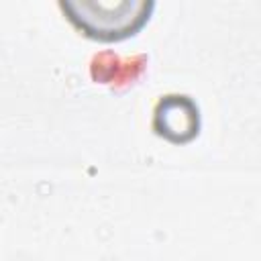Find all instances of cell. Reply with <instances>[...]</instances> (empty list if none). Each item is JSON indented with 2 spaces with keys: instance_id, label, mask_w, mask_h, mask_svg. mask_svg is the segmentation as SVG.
<instances>
[{
  "instance_id": "3",
  "label": "cell",
  "mask_w": 261,
  "mask_h": 261,
  "mask_svg": "<svg viewBox=\"0 0 261 261\" xmlns=\"http://www.w3.org/2000/svg\"><path fill=\"white\" fill-rule=\"evenodd\" d=\"M145 65H147L145 55L120 57L112 51H104L92 57L90 73L100 84H110L112 88H126L141 77Z\"/></svg>"
},
{
  "instance_id": "1",
  "label": "cell",
  "mask_w": 261,
  "mask_h": 261,
  "mask_svg": "<svg viewBox=\"0 0 261 261\" xmlns=\"http://www.w3.org/2000/svg\"><path fill=\"white\" fill-rule=\"evenodd\" d=\"M67 20L88 39L112 43L137 35L151 12L153 0H59Z\"/></svg>"
},
{
  "instance_id": "2",
  "label": "cell",
  "mask_w": 261,
  "mask_h": 261,
  "mask_svg": "<svg viewBox=\"0 0 261 261\" xmlns=\"http://www.w3.org/2000/svg\"><path fill=\"white\" fill-rule=\"evenodd\" d=\"M200 108L188 94H165L153 108V130L157 137L186 145L200 135Z\"/></svg>"
}]
</instances>
